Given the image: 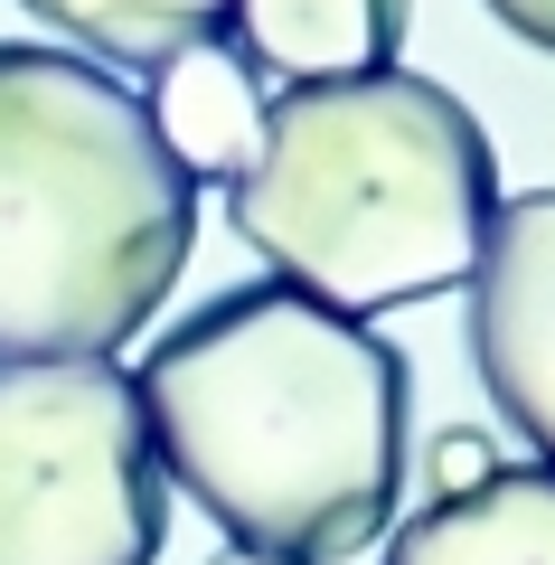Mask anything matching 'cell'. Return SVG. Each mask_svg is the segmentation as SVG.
Segmentation results:
<instances>
[{
	"label": "cell",
	"instance_id": "3",
	"mask_svg": "<svg viewBox=\"0 0 555 565\" xmlns=\"http://www.w3.org/2000/svg\"><path fill=\"white\" fill-rule=\"evenodd\" d=\"M199 245V180L151 95L66 47L0 39V359H114Z\"/></svg>",
	"mask_w": 555,
	"mask_h": 565
},
{
	"label": "cell",
	"instance_id": "12",
	"mask_svg": "<svg viewBox=\"0 0 555 565\" xmlns=\"http://www.w3.org/2000/svg\"><path fill=\"white\" fill-rule=\"evenodd\" d=\"M207 565H282V556H245V546H217Z\"/></svg>",
	"mask_w": 555,
	"mask_h": 565
},
{
	"label": "cell",
	"instance_id": "9",
	"mask_svg": "<svg viewBox=\"0 0 555 565\" xmlns=\"http://www.w3.org/2000/svg\"><path fill=\"white\" fill-rule=\"evenodd\" d=\"M20 10H39L47 29H66L85 57L141 66V76H160L170 57L226 39V20H236V0H20Z\"/></svg>",
	"mask_w": 555,
	"mask_h": 565
},
{
	"label": "cell",
	"instance_id": "8",
	"mask_svg": "<svg viewBox=\"0 0 555 565\" xmlns=\"http://www.w3.org/2000/svg\"><path fill=\"white\" fill-rule=\"evenodd\" d=\"M151 122H160V141H170V161L189 180H236L255 132H264V85L245 66V47L207 39L189 57H170L160 66V95H151Z\"/></svg>",
	"mask_w": 555,
	"mask_h": 565
},
{
	"label": "cell",
	"instance_id": "5",
	"mask_svg": "<svg viewBox=\"0 0 555 565\" xmlns=\"http://www.w3.org/2000/svg\"><path fill=\"white\" fill-rule=\"evenodd\" d=\"M471 367L499 424L555 471V189L499 199L471 264Z\"/></svg>",
	"mask_w": 555,
	"mask_h": 565
},
{
	"label": "cell",
	"instance_id": "11",
	"mask_svg": "<svg viewBox=\"0 0 555 565\" xmlns=\"http://www.w3.org/2000/svg\"><path fill=\"white\" fill-rule=\"evenodd\" d=\"M480 10H490L509 39H527V47H546V57H555V0H480Z\"/></svg>",
	"mask_w": 555,
	"mask_h": 565
},
{
	"label": "cell",
	"instance_id": "6",
	"mask_svg": "<svg viewBox=\"0 0 555 565\" xmlns=\"http://www.w3.org/2000/svg\"><path fill=\"white\" fill-rule=\"evenodd\" d=\"M236 47L245 66L282 85H339V76H377L405 57L415 0H236Z\"/></svg>",
	"mask_w": 555,
	"mask_h": 565
},
{
	"label": "cell",
	"instance_id": "1",
	"mask_svg": "<svg viewBox=\"0 0 555 565\" xmlns=\"http://www.w3.org/2000/svg\"><path fill=\"white\" fill-rule=\"evenodd\" d=\"M160 481L282 565H349L396 527L415 471V367L292 282H236L141 359Z\"/></svg>",
	"mask_w": 555,
	"mask_h": 565
},
{
	"label": "cell",
	"instance_id": "10",
	"mask_svg": "<svg viewBox=\"0 0 555 565\" xmlns=\"http://www.w3.org/2000/svg\"><path fill=\"white\" fill-rule=\"evenodd\" d=\"M499 471V452H490V434H471V424H452L434 444V500H452V490H471V481H490Z\"/></svg>",
	"mask_w": 555,
	"mask_h": 565
},
{
	"label": "cell",
	"instance_id": "2",
	"mask_svg": "<svg viewBox=\"0 0 555 565\" xmlns=\"http://www.w3.org/2000/svg\"><path fill=\"white\" fill-rule=\"evenodd\" d=\"M499 217V161L480 114L415 66L339 85H282L226 180V226L339 321L434 302L471 282Z\"/></svg>",
	"mask_w": 555,
	"mask_h": 565
},
{
	"label": "cell",
	"instance_id": "7",
	"mask_svg": "<svg viewBox=\"0 0 555 565\" xmlns=\"http://www.w3.org/2000/svg\"><path fill=\"white\" fill-rule=\"evenodd\" d=\"M386 565H555V471L499 462L490 481L424 500L396 527Z\"/></svg>",
	"mask_w": 555,
	"mask_h": 565
},
{
	"label": "cell",
	"instance_id": "4",
	"mask_svg": "<svg viewBox=\"0 0 555 565\" xmlns=\"http://www.w3.org/2000/svg\"><path fill=\"white\" fill-rule=\"evenodd\" d=\"M170 481L132 367L0 359V565H151Z\"/></svg>",
	"mask_w": 555,
	"mask_h": 565
}]
</instances>
